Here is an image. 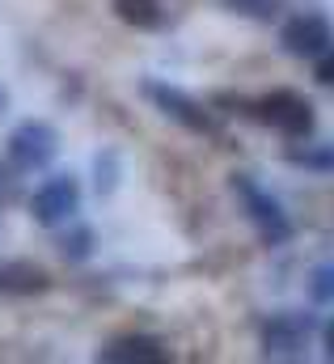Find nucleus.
Returning <instances> with one entry per match:
<instances>
[{"mask_svg": "<svg viewBox=\"0 0 334 364\" xmlns=\"http://www.w3.org/2000/svg\"><path fill=\"white\" fill-rule=\"evenodd\" d=\"M140 97L157 110V114H166L173 119L178 127H186V132H195V136H216V123H212V114H208V106L203 102H195L186 90H178V85H166V81H140Z\"/></svg>", "mask_w": 334, "mask_h": 364, "instance_id": "1", "label": "nucleus"}, {"mask_svg": "<svg viewBox=\"0 0 334 364\" xmlns=\"http://www.w3.org/2000/svg\"><path fill=\"white\" fill-rule=\"evenodd\" d=\"M233 195L242 199V208H246L250 225L262 233V242L284 246V242L292 237V220H288V212H284L279 199H275L271 191H262L250 174H233Z\"/></svg>", "mask_w": 334, "mask_h": 364, "instance_id": "2", "label": "nucleus"}, {"mask_svg": "<svg viewBox=\"0 0 334 364\" xmlns=\"http://www.w3.org/2000/svg\"><path fill=\"white\" fill-rule=\"evenodd\" d=\"M254 119L275 127L279 136H292V140H305L313 132V102L296 90H271L266 97L254 102Z\"/></svg>", "mask_w": 334, "mask_h": 364, "instance_id": "3", "label": "nucleus"}, {"mask_svg": "<svg viewBox=\"0 0 334 364\" xmlns=\"http://www.w3.org/2000/svg\"><path fill=\"white\" fill-rule=\"evenodd\" d=\"M55 153H60V136H55V127L43 123V119H26V123H17V127L9 132V161H13V170H21V174L47 170Z\"/></svg>", "mask_w": 334, "mask_h": 364, "instance_id": "4", "label": "nucleus"}, {"mask_svg": "<svg viewBox=\"0 0 334 364\" xmlns=\"http://www.w3.org/2000/svg\"><path fill=\"white\" fill-rule=\"evenodd\" d=\"M77 208H81V182L72 178V174H55V178H47L34 195H30V216H34L43 229L68 225V220L77 216Z\"/></svg>", "mask_w": 334, "mask_h": 364, "instance_id": "5", "label": "nucleus"}, {"mask_svg": "<svg viewBox=\"0 0 334 364\" xmlns=\"http://www.w3.org/2000/svg\"><path fill=\"white\" fill-rule=\"evenodd\" d=\"M279 47H284V55H292V60H322L334 47V30L322 13H296V17L284 21Z\"/></svg>", "mask_w": 334, "mask_h": 364, "instance_id": "6", "label": "nucleus"}, {"mask_svg": "<svg viewBox=\"0 0 334 364\" xmlns=\"http://www.w3.org/2000/svg\"><path fill=\"white\" fill-rule=\"evenodd\" d=\"M309 331H313V322L301 314H275V318H266V326H262V352L266 356H301L305 352V343H309Z\"/></svg>", "mask_w": 334, "mask_h": 364, "instance_id": "7", "label": "nucleus"}, {"mask_svg": "<svg viewBox=\"0 0 334 364\" xmlns=\"http://www.w3.org/2000/svg\"><path fill=\"white\" fill-rule=\"evenodd\" d=\"M102 360L110 364H157L166 360V348H161V339H153V335H119V339H110L106 348H102Z\"/></svg>", "mask_w": 334, "mask_h": 364, "instance_id": "8", "label": "nucleus"}, {"mask_svg": "<svg viewBox=\"0 0 334 364\" xmlns=\"http://www.w3.org/2000/svg\"><path fill=\"white\" fill-rule=\"evenodd\" d=\"M284 161H292V166H301V170H313V174H330L334 170V144H296V149H288L284 153Z\"/></svg>", "mask_w": 334, "mask_h": 364, "instance_id": "9", "label": "nucleus"}, {"mask_svg": "<svg viewBox=\"0 0 334 364\" xmlns=\"http://www.w3.org/2000/svg\"><path fill=\"white\" fill-rule=\"evenodd\" d=\"M43 288H47V275L38 267H26V263L0 267V292H43Z\"/></svg>", "mask_w": 334, "mask_h": 364, "instance_id": "10", "label": "nucleus"}, {"mask_svg": "<svg viewBox=\"0 0 334 364\" xmlns=\"http://www.w3.org/2000/svg\"><path fill=\"white\" fill-rule=\"evenodd\" d=\"M305 292L313 305H334V259L330 263H318L309 279H305Z\"/></svg>", "mask_w": 334, "mask_h": 364, "instance_id": "11", "label": "nucleus"}, {"mask_svg": "<svg viewBox=\"0 0 334 364\" xmlns=\"http://www.w3.org/2000/svg\"><path fill=\"white\" fill-rule=\"evenodd\" d=\"M220 4L237 17H250V21H271L284 9V0H220Z\"/></svg>", "mask_w": 334, "mask_h": 364, "instance_id": "12", "label": "nucleus"}, {"mask_svg": "<svg viewBox=\"0 0 334 364\" xmlns=\"http://www.w3.org/2000/svg\"><path fill=\"white\" fill-rule=\"evenodd\" d=\"M60 246H64V259L81 263V259H89V255H93L97 233H93V229H72V233H64V237H60Z\"/></svg>", "mask_w": 334, "mask_h": 364, "instance_id": "13", "label": "nucleus"}, {"mask_svg": "<svg viewBox=\"0 0 334 364\" xmlns=\"http://www.w3.org/2000/svg\"><path fill=\"white\" fill-rule=\"evenodd\" d=\"M97 174H102V178H97V191L110 195V191H114V174H119V157H114V153H102V157H97Z\"/></svg>", "mask_w": 334, "mask_h": 364, "instance_id": "14", "label": "nucleus"}, {"mask_svg": "<svg viewBox=\"0 0 334 364\" xmlns=\"http://www.w3.org/2000/svg\"><path fill=\"white\" fill-rule=\"evenodd\" d=\"M313 77H318V85H334V47L318 60V73Z\"/></svg>", "mask_w": 334, "mask_h": 364, "instance_id": "15", "label": "nucleus"}, {"mask_svg": "<svg viewBox=\"0 0 334 364\" xmlns=\"http://www.w3.org/2000/svg\"><path fill=\"white\" fill-rule=\"evenodd\" d=\"M326 352L334 356V318H330V326H326Z\"/></svg>", "mask_w": 334, "mask_h": 364, "instance_id": "16", "label": "nucleus"}, {"mask_svg": "<svg viewBox=\"0 0 334 364\" xmlns=\"http://www.w3.org/2000/svg\"><path fill=\"white\" fill-rule=\"evenodd\" d=\"M4 110H9V93L0 90V114H4Z\"/></svg>", "mask_w": 334, "mask_h": 364, "instance_id": "17", "label": "nucleus"}, {"mask_svg": "<svg viewBox=\"0 0 334 364\" xmlns=\"http://www.w3.org/2000/svg\"><path fill=\"white\" fill-rule=\"evenodd\" d=\"M0 186H4V170H0Z\"/></svg>", "mask_w": 334, "mask_h": 364, "instance_id": "18", "label": "nucleus"}]
</instances>
